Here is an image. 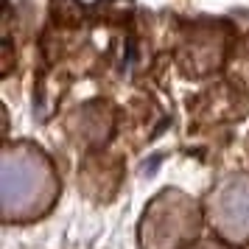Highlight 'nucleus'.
Listing matches in <instances>:
<instances>
[{"label": "nucleus", "instance_id": "nucleus-1", "mask_svg": "<svg viewBox=\"0 0 249 249\" xmlns=\"http://www.w3.org/2000/svg\"><path fill=\"white\" fill-rule=\"evenodd\" d=\"M56 179L51 162L34 146H12L3 157V207L9 218H28L48 210Z\"/></svg>", "mask_w": 249, "mask_h": 249}, {"label": "nucleus", "instance_id": "nucleus-2", "mask_svg": "<svg viewBox=\"0 0 249 249\" xmlns=\"http://www.w3.org/2000/svg\"><path fill=\"white\" fill-rule=\"evenodd\" d=\"M199 227V213L188 196L165 193L143 218V241L146 249H182L191 244Z\"/></svg>", "mask_w": 249, "mask_h": 249}, {"label": "nucleus", "instance_id": "nucleus-3", "mask_svg": "<svg viewBox=\"0 0 249 249\" xmlns=\"http://www.w3.org/2000/svg\"><path fill=\"white\" fill-rule=\"evenodd\" d=\"M207 218L227 241H249V177H232L221 182L210 193Z\"/></svg>", "mask_w": 249, "mask_h": 249}, {"label": "nucleus", "instance_id": "nucleus-4", "mask_svg": "<svg viewBox=\"0 0 249 249\" xmlns=\"http://www.w3.org/2000/svg\"><path fill=\"white\" fill-rule=\"evenodd\" d=\"M204 249H218V247H204Z\"/></svg>", "mask_w": 249, "mask_h": 249}]
</instances>
